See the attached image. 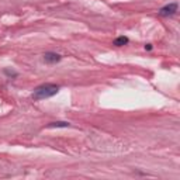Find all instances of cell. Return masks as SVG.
<instances>
[{"instance_id": "1", "label": "cell", "mask_w": 180, "mask_h": 180, "mask_svg": "<svg viewBox=\"0 0 180 180\" xmlns=\"http://www.w3.org/2000/svg\"><path fill=\"white\" fill-rule=\"evenodd\" d=\"M59 92V86L52 83H45L38 86L37 89L34 90L33 99L34 100H44V99H49V97L55 96Z\"/></svg>"}, {"instance_id": "2", "label": "cell", "mask_w": 180, "mask_h": 180, "mask_svg": "<svg viewBox=\"0 0 180 180\" xmlns=\"http://www.w3.org/2000/svg\"><path fill=\"white\" fill-rule=\"evenodd\" d=\"M177 11V4L176 3H170V4H166L165 7H162L159 10V14L163 17H167V16H173L174 13Z\"/></svg>"}, {"instance_id": "3", "label": "cell", "mask_w": 180, "mask_h": 180, "mask_svg": "<svg viewBox=\"0 0 180 180\" xmlns=\"http://www.w3.org/2000/svg\"><path fill=\"white\" fill-rule=\"evenodd\" d=\"M61 59H62V57L58 55V53H55V52L44 53V61H45L47 64H57V62H59Z\"/></svg>"}, {"instance_id": "4", "label": "cell", "mask_w": 180, "mask_h": 180, "mask_svg": "<svg viewBox=\"0 0 180 180\" xmlns=\"http://www.w3.org/2000/svg\"><path fill=\"white\" fill-rule=\"evenodd\" d=\"M127 44H128V38L124 37V35L114 40V45H117V47H123V45H127Z\"/></svg>"}, {"instance_id": "5", "label": "cell", "mask_w": 180, "mask_h": 180, "mask_svg": "<svg viewBox=\"0 0 180 180\" xmlns=\"http://www.w3.org/2000/svg\"><path fill=\"white\" fill-rule=\"evenodd\" d=\"M70 124L69 123H65V121H58V123H51L49 125H48V128H61V127H69Z\"/></svg>"}, {"instance_id": "6", "label": "cell", "mask_w": 180, "mask_h": 180, "mask_svg": "<svg viewBox=\"0 0 180 180\" xmlns=\"http://www.w3.org/2000/svg\"><path fill=\"white\" fill-rule=\"evenodd\" d=\"M6 73L9 75V76H16V75H17L16 72H10V70H6Z\"/></svg>"}, {"instance_id": "7", "label": "cell", "mask_w": 180, "mask_h": 180, "mask_svg": "<svg viewBox=\"0 0 180 180\" xmlns=\"http://www.w3.org/2000/svg\"><path fill=\"white\" fill-rule=\"evenodd\" d=\"M145 49L151 51V49H152V45H151V44H147V45H145Z\"/></svg>"}]
</instances>
